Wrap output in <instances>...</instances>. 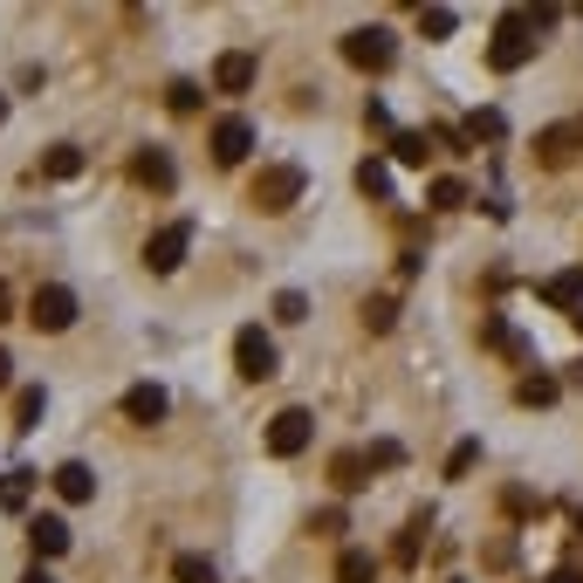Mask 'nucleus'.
<instances>
[{"label": "nucleus", "mask_w": 583, "mask_h": 583, "mask_svg": "<svg viewBox=\"0 0 583 583\" xmlns=\"http://www.w3.org/2000/svg\"><path fill=\"white\" fill-rule=\"evenodd\" d=\"M509 563H515V543H509V536L488 543V570H509Z\"/></svg>", "instance_id": "39"}, {"label": "nucleus", "mask_w": 583, "mask_h": 583, "mask_svg": "<svg viewBox=\"0 0 583 583\" xmlns=\"http://www.w3.org/2000/svg\"><path fill=\"white\" fill-rule=\"evenodd\" d=\"M453 28H460V14H453V8H419V35H433V42H446Z\"/></svg>", "instance_id": "29"}, {"label": "nucleus", "mask_w": 583, "mask_h": 583, "mask_svg": "<svg viewBox=\"0 0 583 583\" xmlns=\"http://www.w3.org/2000/svg\"><path fill=\"white\" fill-rule=\"evenodd\" d=\"M21 583H56V576H48V570H42V563H35V570H28V576H21Z\"/></svg>", "instance_id": "43"}, {"label": "nucleus", "mask_w": 583, "mask_h": 583, "mask_svg": "<svg viewBox=\"0 0 583 583\" xmlns=\"http://www.w3.org/2000/svg\"><path fill=\"white\" fill-rule=\"evenodd\" d=\"M329 488H337V494H364V488H371V460H364V446L329 453Z\"/></svg>", "instance_id": "9"}, {"label": "nucleus", "mask_w": 583, "mask_h": 583, "mask_svg": "<svg viewBox=\"0 0 583 583\" xmlns=\"http://www.w3.org/2000/svg\"><path fill=\"white\" fill-rule=\"evenodd\" d=\"M536 35H543V14H536V8H509V14L494 21V42H488V69H494V75H515L522 62H536V48H543Z\"/></svg>", "instance_id": "1"}, {"label": "nucleus", "mask_w": 583, "mask_h": 583, "mask_svg": "<svg viewBox=\"0 0 583 583\" xmlns=\"http://www.w3.org/2000/svg\"><path fill=\"white\" fill-rule=\"evenodd\" d=\"M28 323L42 329V337H62V329L75 323V289H62V282H42V289L28 295Z\"/></svg>", "instance_id": "7"}, {"label": "nucleus", "mask_w": 583, "mask_h": 583, "mask_svg": "<svg viewBox=\"0 0 583 583\" xmlns=\"http://www.w3.org/2000/svg\"><path fill=\"white\" fill-rule=\"evenodd\" d=\"M343 62H350V69H364V75H385V69L398 62L392 28H350V35H343Z\"/></svg>", "instance_id": "4"}, {"label": "nucleus", "mask_w": 583, "mask_h": 583, "mask_svg": "<svg viewBox=\"0 0 583 583\" xmlns=\"http://www.w3.org/2000/svg\"><path fill=\"white\" fill-rule=\"evenodd\" d=\"M234 371L247 377V385H268V377L282 371V350H275V337H268L261 323H247L241 337H234Z\"/></svg>", "instance_id": "3"}, {"label": "nucleus", "mask_w": 583, "mask_h": 583, "mask_svg": "<svg viewBox=\"0 0 583 583\" xmlns=\"http://www.w3.org/2000/svg\"><path fill=\"white\" fill-rule=\"evenodd\" d=\"M419 536H425V515H412V522L398 528V549H392V563H405V570H412V563H419Z\"/></svg>", "instance_id": "28"}, {"label": "nucleus", "mask_w": 583, "mask_h": 583, "mask_svg": "<svg viewBox=\"0 0 583 583\" xmlns=\"http://www.w3.org/2000/svg\"><path fill=\"white\" fill-rule=\"evenodd\" d=\"M392 159L398 165H425V159H433V131H398L392 138Z\"/></svg>", "instance_id": "24"}, {"label": "nucleus", "mask_w": 583, "mask_h": 583, "mask_svg": "<svg viewBox=\"0 0 583 583\" xmlns=\"http://www.w3.org/2000/svg\"><path fill=\"white\" fill-rule=\"evenodd\" d=\"M358 193H364V199H392V165H385V159H364V165H358Z\"/></svg>", "instance_id": "25"}, {"label": "nucleus", "mask_w": 583, "mask_h": 583, "mask_svg": "<svg viewBox=\"0 0 583 583\" xmlns=\"http://www.w3.org/2000/svg\"><path fill=\"white\" fill-rule=\"evenodd\" d=\"M364 460H371V474L405 467V446H398V440H371V446H364Z\"/></svg>", "instance_id": "30"}, {"label": "nucleus", "mask_w": 583, "mask_h": 583, "mask_svg": "<svg viewBox=\"0 0 583 583\" xmlns=\"http://www.w3.org/2000/svg\"><path fill=\"white\" fill-rule=\"evenodd\" d=\"M48 480H56V494H62V501H96V474H90L83 460H62Z\"/></svg>", "instance_id": "16"}, {"label": "nucleus", "mask_w": 583, "mask_h": 583, "mask_svg": "<svg viewBox=\"0 0 583 583\" xmlns=\"http://www.w3.org/2000/svg\"><path fill=\"white\" fill-rule=\"evenodd\" d=\"M343 509H323V515H310V536H343Z\"/></svg>", "instance_id": "36"}, {"label": "nucleus", "mask_w": 583, "mask_h": 583, "mask_svg": "<svg viewBox=\"0 0 583 583\" xmlns=\"http://www.w3.org/2000/svg\"><path fill=\"white\" fill-rule=\"evenodd\" d=\"M165 412H172V398H165V385H151V377L124 392V419H131V425H159Z\"/></svg>", "instance_id": "13"}, {"label": "nucleus", "mask_w": 583, "mask_h": 583, "mask_svg": "<svg viewBox=\"0 0 583 583\" xmlns=\"http://www.w3.org/2000/svg\"><path fill=\"white\" fill-rule=\"evenodd\" d=\"M583 151V117L576 124H549V131H536V159L543 165H570Z\"/></svg>", "instance_id": "10"}, {"label": "nucleus", "mask_w": 583, "mask_h": 583, "mask_svg": "<svg viewBox=\"0 0 583 583\" xmlns=\"http://www.w3.org/2000/svg\"><path fill=\"white\" fill-rule=\"evenodd\" d=\"M0 124H8V96H0Z\"/></svg>", "instance_id": "45"}, {"label": "nucleus", "mask_w": 583, "mask_h": 583, "mask_svg": "<svg viewBox=\"0 0 583 583\" xmlns=\"http://www.w3.org/2000/svg\"><path fill=\"white\" fill-rule=\"evenodd\" d=\"M392 323H398V295H392V289H377V295H364V329H371V337H385Z\"/></svg>", "instance_id": "20"}, {"label": "nucleus", "mask_w": 583, "mask_h": 583, "mask_svg": "<svg viewBox=\"0 0 583 583\" xmlns=\"http://www.w3.org/2000/svg\"><path fill=\"white\" fill-rule=\"evenodd\" d=\"M543 583H583V576H576V570H549Z\"/></svg>", "instance_id": "42"}, {"label": "nucleus", "mask_w": 583, "mask_h": 583, "mask_svg": "<svg viewBox=\"0 0 583 583\" xmlns=\"http://www.w3.org/2000/svg\"><path fill=\"white\" fill-rule=\"evenodd\" d=\"M186 255H193V220H172V226H159V234L144 241V268L151 275H179Z\"/></svg>", "instance_id": "5"}, {"label": "nucleus", "mask_w": 583, "mask_h": 583, "mask_svg": "<svg viewBox=\"0 0 583 583\" xmlns=\"http://www.w3.org/2000/svg\"><path fill=\"white\" fill-rule=\"evenodd\" d=\"M337 583H377V556L371 549H343L337 556Z\"/></svg>", "instance_id": "23"}, {"label": "nucleus", "mask_w": 583, "mask_h": 583, "mask_svg": "<svg viewBox=\"0 0 583 583\" xmlns=\"http://www.w3.org/2000/svg\"><path fill=\"white\" fill-rule=\"evenodd\" d=\"M14 385V358H8V350H0V392H8Z\"/></svg>", "instance_id": "41"}, {"label": "nucleus", "mask_w": 583, "mask_h": 583, "mask_svg": "<svg viewBox=\"0 0 583 583\" xmlns=\"http://www.w3.org/2000/svg\"><path fill=\"white\" fill-rule=\"evenodd\" d=\"M247 151H255V124H247V117H220L213 124V165H247Z\"/></svg>", "instance_id": "8"}, {"label": "nucleus", "mask_w": 583, "mask_h": 583, "mask_svg": "<svg viewBox=\"0 0 583 583\" xmlns=\"http://www.w3.org/2000/svg\"><path fill=\"white\" fill-rule=\"evenodd\" d=\"M501 131H509V117H501V110H474L467 117V138L480 144V138H501Z\"/></svg>", "instance_id": "32"}, {"label": "nucleus", "mask_w": 583, "mask_h": 583, "mask_svg": "<svg viewBox=\"0 0 583 583\" xmlns=\"http://www.w3.org/2000/svg\"><path fill=\"white\" fill-rule=\"evenodd\" d=\"M570 323H576V337H583V310H576V316H570Z\"/></svg>", "instance_id": "44"}, {"label": "nucleus", "mask_w": 583, "mask_h": 583, "mask_svg": "<svg viewBox=\"0 0 583 583\" xmlns=\"http://www.w3.org/2000/svg\"><path fill=\"white\" fill-rule=\"evenodd\" d=\"M474 460H480V440H460V446L446 453V480H467V474H474Z\"/></svg>", "instance_id": "31"}, {"label": "nucleus", "mask_w": 583, "mask_h": 583, "mask_svg": "<svg viewBox=\"0 0 583 583\" xmlns=\"http://www.w3.org/2000/svg\"><path fill=\"white\" fill-rule=\"evenodd\" d=\"M0 310H8V289H0Z\"/></svg>", "instance_id": "46"}, {"label": "nucleus", "mask_w": 583, "mask_h": 583, "mask_svg": "<svg viewBox=\"0 0 583 583\" xmlns=\"http://www.w3.org/2000/svg\"><path fill=\"white\" fill-rule=\"evenodd\" d=\"M213 90L220 96H247L255 90V56H247V48H226V56L213 62Z\"/></svg>", "instance_id": "12"}, {"label": "nucleus", "mask_w": 583, "mask_h": 583, "mask_svg": "<svg viewBox=\"0 0 583 583\" xmlns=\"http://www.w3.org/2000/svg\"><path fill=\"white\" fill-rule=\"evenodd\" d=\"M302 193H310V172H302L295 159H282V165H261V172H255V186H247V207H255V213H289Z\"/></svg>", "instance_id": "2"}, {"label": "nucleus", "mask_w": 583, "mask_h": 583, "mask_svg": "<svg viewBox=\"0 0 583 583\" xmlns=\"http://www.w3.org/2000/svg\"><path fill=\"white\" fill-rule=\"evenodd\" d=\"M28 488H35V474H0V509L21 515L28 509Z\"/></svg>", "instance_id": "27"}, {"label": "nucleus", "mask_w": 583, "mask_h": 583, "mask_svg": "<svg viewBox=\"0 0 583 583\" xmlns=\"http://www.w3.org/2000/svg\"><path fill=\"white\" fill-rule=\"evenodd\" d=\"M75 536H69V522L62 515H28V549H35V563H48V556H62Z\"/></svg>", "instance_id": "14"}, {"label": "nucleus", "mask_w": 583, "mask_h": 583, "mask_svg": "<svg viewBox=\"0 0 583 583\" xmlns=\"http://www.w3.org/2000/svg\"><path fill=\"white\" fill-rule=\"evenodd\" d=\"M302 316H310V295H302V289H282V295H275V323H302Z\"/></svg>", "instance_id": "33"}, {"label": "nucleus", "mask_w": 583, "mask_h": 583, "mask_svg": "<svg viewBox=\"0 0 583 583\" xmlns=\"http://www.w3.org/2000/svg\"><path fill=\"white\" fill-rule=\"evenodd\" d=\"M310 440H316V419L302 412V405H282V412L268 419V453H275V460H295V453H310Z\"/></svg>", "instance_id": "6"}, {"label": "nucleus", "mask_w": 583, "mask_h": 583, "mask_svg": "<svg viewBox=\"0 0 583 583\" xmlns=\"http://www.w3.org/2000/svg\"><path fill=\"white\" fill-rule=\"evenodd\" d=\"M172 583H220V570H213V556L186 549V556H172Z\"/></svg>", "instance_id": "21"}, {"label": "nucleus", "mask_w": 583, "mask_h": 583, "mask_svg": "<svg viewBox=\"0 0 583 583\" xmlns=\"http://www.w3.org/2000/svg\"><path fill=\"white\" fill-rule=\"evenodd\" d=\"M364 124H371V131H385V138H398V124H392V110L377 104V96H371V104H364Z\"/></svg>", "instance_id": "37"}, {"label": "nucleus", "mask_w": 583, "mask_h": 583, "mask_svg": "<svg viewBox=\"0 0 583 583\" xmlns=\"http://www.w3.org/2000/svg\"><path fill=\"white\" fill-rule=\"evenodd\" d=\"M425 207H433V213H453V207H467V186H460V179L446 172V179H433V186H425Z\"/></svg>", "instance_id": "26"}, {"label": "nucleus", "mask_w": 583, "mask_h": 583, "mask_svg": "<svg viewBox=\"0 0 583 583\" xmlns=\"http://www.w3.org/2000/svg\"><path fill=\"white\" fill-rule=\"evenodd\" d=\"M501 509H509V515H543V494H528V488H509V494H501Z\"/></svg>", "instance_id": "35"}, {"label": "nucleus", "mask_w": 583, "mask_h": 583, "mask_svg": "<svg viewBox=\"0 0 583 583\" xmlns=\"http://www.w3.org/2000/svg\"><path fill=\"white\" fill-rule=\"evenodd\" d=\"M480 343H488V350H501V358H528V343H522V337H515V329L501 323V316H480Z\"/></svg>", "instance_id": "19"}, {"label": "nucleus", "mask_w": 583, "mask_h": 583, "mask_svg": "<svg viewBox=\"0 0 583 583\" xmlns=\"http://www.w3.org/2000/svg\"><path fill=\"white\" fill-rule=\"evenodd\" d=\"M131 179H138V186H151V193H172V186H179V165H172V151L144 144L138 159H131Z\"/></svg>", "instance_id": "11"}, {"label": "nucleus", "mask_w": 583, "mask_h": 583, "mask_svg": "<svg viewBox=\"0 0 583 583\" xmlns=\"http://www.w3.org/2000/svg\"><path fill=\"white\" fill-rule=\"evenodd\" d=\"M563 392H583V358H576V364H563Z\"/></svg>", "instance_id": "40"}, {"label": "nucleus", "mask_w": 583, "mask_h": 583, "mask_svg": "<svg viewBox=\"0 0 583 583\" xmlns=\"http://www.w3.org/2000/svg\"><path fill=\"white\" fill-rule=\"evenodd\" d=\"M576 528H583V509H576Z\"/></svg>", "instance_id": "47"}, {"label": "nucleus", "mask_w": 583, "mask_h": 583, "mask_svg": "<svg viewBox=\"0 0 583 583\" xmlns=\"http://www.w3.org/2000/svg\"><path fill=\"white\" fill-rule=\"evenodd\" d=\"M42 412H48V392H42V385H21V392H14V433H35Z\"/></svg>", "instance_id": "18"}, {"label": "nucleus", "mask_w": 583, "mask_h": 583, "mask_svg": "<svg viewBox=\"0 0 583 583\" xmlns=\"http://www.w3.org/2000/svg\"><path fill=\"white\" fill-rule=\"evenodd\" d=\"M433 144H446V151H453V159H460V151H467L474 138H467V131H453V124H440V131H433Z\"/></svg>", "instance_id": "38"}, {"label": "nucleus", "mask_w": 583, "mask_h": 583, "mask_svg": "<svg viewBox=\"0 0 583 583\" xmlns=\"http://www.w3.org/2000/svg\"><path fill=\"white\" fill-rule=\"evenodd\" d=\"M543 302H549V310H583V268H563V275H549V282H543Z\"/></svg>", "instance_id": "15"}, {"label": "nucleus", "mask_w": 583, "mask_h": 583, "mask_svg": "<svg viewBox=\"0 0 583 583\" xmlns=\"http://www.w3.org/2000/svg\"><path fill=\"white\" fill-rule=\"evenodd\" d=\"M75 172H83V151L75 144H48L42 151V179H75Z\"/></svg>", "instance_id": "22"}, {"label": "nucleus", "mask_w": 583, "mask_h": 583, "mask_svg": "<svg viewBox=\"0 0 583 583\" xmlns=\"http://www.w3.org/2000/svg\"><path fill=\"white\" fill-rule=\"evenodd\" d=\"M165 104L179 110V117H193V110H199V83H193V75H179V83L165 90Z\"/></svg>", "instance_id": "34"}, {"label": "nucleus", "mask_w": 583, "mask_h": 583, "mask_svg": "<svg viewBox=\"0 0 583 583\" xmlns=\"http://www.w3.org/2000/svg\"><path fill=\"white\" fill-rule=\"evenodd\" d=\"M515 398L528 405V412H543V405H556V398H563V377H549V371H528L522 385H515Z\"/></svg>", "instance_id": "17"}]
</instances>
